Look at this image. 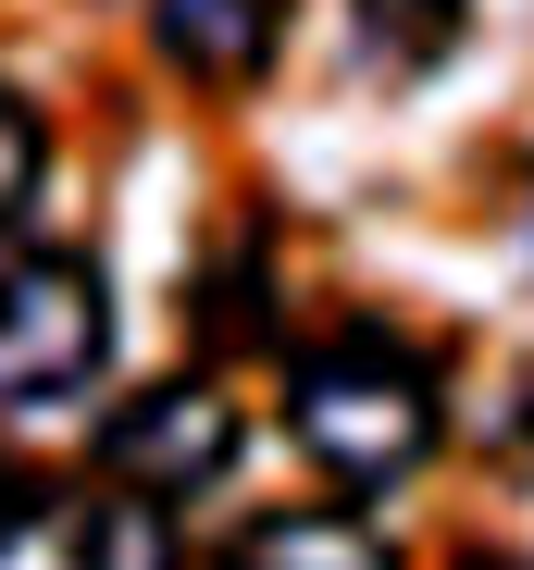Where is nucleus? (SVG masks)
<instances>
[{"mask_svg":"<svg viewBox=\"0 0 534 570\" xmlns=\"http://www.w3.org/2000/svg\"><path fill=\"white\" fill-rule=\"evenodd\" d=\"M0 570H187V546H174V509L137 484L0 471Z\"/></svg>","mask_w":534,"mask_h":570,"instance_id":"nucleus-3","label":"nucleus"},{"mask_svg":"<svg viewBox=\"0 0 534 570\" xmlns=\"http://www.w3.org/2000/svg\"><path fill=\"white\" fill-rule=\"evenodd\" d=\"M224 570H398V546L361 509H274L224 546Z\"/></svg>","mask_w":534,"mask_h":570,"instance_id":"nucleus-6","label":"nucleus"},{"mask_svg":"<svg viewBox=\"0 0 534 570\" xmlns=\"http://www.w3.org/2000/svg\"><path fill=\"white\" fill-rule=\"evenodd\" d=\"M287 434L336 471V484H410V471L448 446V397H435V360L386 323H336L287 360Z\"/></svg>","mask_w":534,"mask_h":570,"instance_id":"nucleus-1","label":"nucleus"},{"mask_svg":"<svg viewBox=\"0 0 534 570\" xmlns=\"http://www.w3.org/2000/svg\"><path fill=\"white\" fill-rule=\"evenodd\" d=\"M113 360V298L75 248H13L0 224V410H62Z\"/></svg>","mask_w":534,"mask_h":570,"instance_id":"nucleus-2","label":"nucleus"},{"mask_svg":"<svg viewBox=\"0 0 534 570\" xmlns=\"http://www.w3.org/2000/svg\"><path fill=\"white\" fill-rule=\"evenodd\" d=\"M460 570H534V558H460Z\"/></svg>","mask_w":534,"mask_h":570,"instance_id":"nucleus-9","label":"nucleus"},{"mask_svg":"<svg viewBox=\"0 0 534 570\" xmlns=\"http://www.w3.org/2000/svg\"><path fill=\"white\" fill-rule=\"evenodd\" d=\"M361 50L373 62H398V75H423V62H448L460 50V26H473V0H361Z\"/></svg>","mask_w":534,"mask_h":570,"instance_id":"nucleus-7","label":"nucleus"},{"mask_svg":"<svg viewBox=\"0 0 534 570\" xmlns=\"http://www.w3.org/2000/svg\"><path fill=\"white\" fill-rule=\"evenodd\" d=\"M38 186H50V125H38L26 87H0V224H26Z\"/></svg>","mask_w":534,"mask_h":570,"instance_id":"nucleus-8","label":"nucleus"},{"mask_svg":"<svg viewBox=\"0 0 534 570\" xmlns=\"http://www.w3.org/2000/svg\"><path fill=\"white\" fill-rule=\"evenodd\" d=\"M236 446H249V422H236V397L212 385V372L137 385V397L100 422V471H113V484H137V497H162V509H187L200 484H224Z\"/></svg>","mask_w":534,"mask_h":570,"instance_id":"nucleus-4","label":"nucleus"},{"mask_svg":"<svg viewBox=\"0 0 534 570\" xmlns=\"http://www.w3.org/2000/svg\"><path fill=\"white\" fill-rule=\"evenodd\" d=\"M149 38L187 87H261L287 50V0H149Z\"/></svg>","mask_w":534,"mask_h":570,"instance_id":"nucleus-5","label":"nucleus"}]
</instances>
